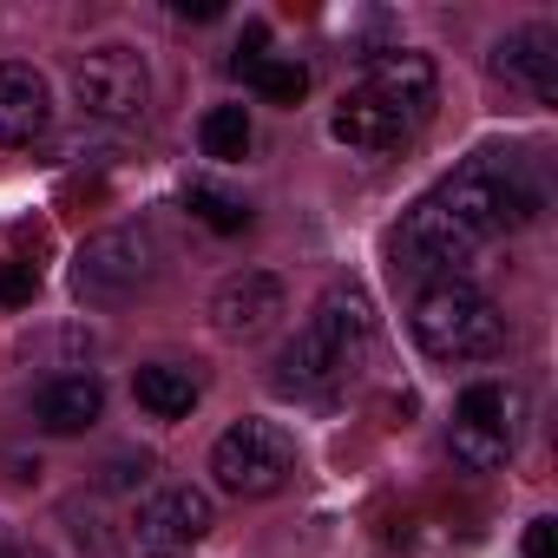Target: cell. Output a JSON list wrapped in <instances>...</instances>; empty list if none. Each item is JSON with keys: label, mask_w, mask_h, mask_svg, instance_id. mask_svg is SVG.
Returning a JSON list of instances; mask_svg holds the SVG:
<instances>
[{"label": "cell", "mask_w": 558, "mask_h": 558, "mask_svg": "<svg viewBox=\"0 0 558 558\" xmlns=\"http://www.w3.org/2000/svg\"><path fill=\"white\" fill-rule=\"evenodd\" d=\"M538 210L532 178L506 158V151H480L466 158L453 178H440L395 230V269L414 276V283H460V269L506 236L512 223H525Z\"/></svg>", "instance_id": "obj_1"}, {"label": "cell", "mask_w": 558, "mask_h": 558, "mask_svg": "<svg viewBox=\"0 0 558 558\" xmlns=\"http://www.w3.org/2000/svg\"><path fill=\"white\" fill-rule=\"evenodd\" d=\"M368 342H375L368 303L355 290H336L283 342V355H276V388H283V395H329V388H342L368 362Z\"/></svg>", "instance_id": "obj_2"}, {"label": "cell", "mask_w": 558, "mask_h": 558, "mask_svg": "<svg viewBox=\"0 0 558 558\" xmlns=\"http://www.w3.org/2000/svg\"><path fill=\"white\" fill-rule=\"evenodd\" d=\"M408 329H414V349L427 362H486L506 349V316L473 283H427L414 296Z\"/></svg>", "instance_id": "obj_3"}, {"label": "cell", "mask_w": 558, "mask_h": 558, "mask_svg": "<svg viewBox=\"0 0 558 558\" xmlns=\"http://www.w3.org/2000/svg\"><path fill=\"white\" fill-rule=\"evenodd\" d=\"M519 434H525V388H512V381H473L460 395V408H453L447 453L466 473H499L512 460Z\"/></svg>", "instance_id": "obj_4"}, {"label": "cell", "mask_w": 558, "mask_h": 558, "mask_svg": "<svg viewBox=\"0 0 558 558\" xmlns=\"http://www.w3.org/2000/svg\"><path fill=\"white\" fill-rule=\"evenodd\" d=\"M158 236L145 223H119V230H99L80 243L73 256V296L80 303H125L138 296L151 276H158Z\"/></svg>", "instance_id": "obj_5"}, {"label": "cell", "mask_w": 558, "mask_h": 558, "mask_svg": "<svg viewBox=\"0 0 558 558\" xmlns=\"http://www.w3.org/2000/svg\"><path fill=\"white\" fill-rule=\"evenodd\" d=\"M210 473H217V486L230 499H269L276 486L296 473V440H290V427H276V421H236V427L217 434Z\"/></svg>", "instance_id": "obj_6"}, {"label": "cell", "mask_w": 558, "mask_h": 558, "mask_svg": "<svg viewBox=\"0 0 558 558\" xmlns=\"http://www.w3.org/2000/svg\"><path fill=\"white\" fill-rule=\"evenodd\" d=\"M66 86H73V106L86 119H138L145 99H151L145 60L132 47H93V53H80L73 73H66Z\"/></svg>", "instance_id": "obj_7"}, {"label": "cell", "mask_w": 558, "mask_h": 558, "mask_svg": "<svg viewBox=\"0 0 558 558\" xmlns=\"http://www.w3.org/2000/svg\"><path fill=\"white\" fill-rule=\"evenodd\" d=\"M210 525H217V512H210V499H204L197 486H165V493H151V499L138 506V519H132V551H138V558H191V551L210 538Z\"/></svg>", "instance_id": "obj_8"}, {"label": "cell", "mask_w": 558, "mask_h": 558, "mask_svg": "<svg viewBox=\"0 0 558 558\" xmlns=\"http://www.w3.org/2000/svg\"><path fill=\"white\" fill-rule=\"evenodd\" d=\"M362 99H375V106H388L408 132H421L427 125V112H434V99H440V73H434V60L427 53H375L368 66H362V86H355Z\"/></svg>", "instance_id": "obj_9"}, {"label": "cell", "mask_w": 558, "mask_h": 558, "mask_svg": "<svg viewBox=\"0 0 558 558\" xmlns=\"http://www.w3.org/2000/svg\"><path fill=\"white\" fill-rule=\"evenodd\" d=\"M283 310H290L283 276H269V269H243V276H230V283L210 296V329H217L223 342H250V336H263Z\"/></svg>", "instance_id": "obj_10"}, {"label": "cell", "mask_w": 558, "mask_h": 558, "mask_svg": "<svg viewBox=\"0 0 558 558\" xmlns=\"http://www.w3.org/2000/svg\"><path fill=\"white\" fill-rule=\"evenodd\" d=\"M493 73H499L506 86L532 93L538 106H551V99H558V34H551V27H525V34L499 40V47H493Z\"/></svg>", "instance_id": "obj_11"}, {"label": "cell", "mask_w": 558, "mask_h": 558, "mask_svg": "<svg viewBox=\"0 0 558 558\" xmlns=\"http://www.w3.org/2000/svg\"><path fill=\"white\" fill-rule=\"evenodd\" d=\"M53 119V99H47V80L21 60H0V145H27L40 138Z\"/></svg>", "instance_id": "obj_12"}, {"label": "cell", "mask_w": 558, "mask_h": 558, "mask_svg": "<svg viewBox=\"0 0 558 558\" xmlns=\"http://www.w3.org/2000/svg\"><path fill=\"white\" fill-rule=\"evenodd\" d=\"M329 132H336V145L368 151V158H388V151H401V145L414 138L388 106H375V99H362V93H342V106H336Z\"/></svg>", "instance_id": "obj_13"}, {"label": "cell", "mask_w": 558, "mask_h": 558, "mask_svg": "<svg viewBox=\"0 0 558 558\" xmlns=\"http://www.w3.org/2000/svg\"><path fill=\"white\" fill-rule=\"evenodd\" d=\"M99 414H106L99 375H60V381H47V388L34 395V421H40L47 434H86Z\"/></svg>", "instance_id": "obj_14"}, {"label": "cell", "mask_w": 558, "mask_h": 558, "mask_svg": "<svg viewBox=\"0 0 558 558\" xmlns=\"http://www.w3.org/2000/svg\"><path fill=\"white\" fill-rule=\"evenodd\" d=\"M132 395H138L145 414H158V421H184V414L197 408V375H191V368H171V362H151V368L132 375Z\"/></svg>", "instance_id": "obj_15"}, {"label": "cell", "mask_w": 558, "mask_h": 558, "mask_svg": "<svg viewBox=\"0 0 558 558\" xmlns=\"http://www.w3.org/2000/svg\"><path fill=\"white\" fill-rule=\"evenodd\" d=\"M236 73H243L269 106H303V93H310V66H303V60H269V53H256V60H236Z\"/></svg>", "instance_id": "obj_16"}, {"label": "cell", "mask_w": 558, "mask_h": 558, "mask_svg": "<svg viewBox=\"0 0 558 558\" xmlns=\"http://www.w3.org/2000/svg\"><path fill=\"white\" fill-rule=\"evenodd\" d=\"M197 145H204V158L236 165V158L250 151V112H243V106H210L204 125H197Z\"/></svg>", "instance_id": "obj_17"}, {"label": "cell", "mask_w": 558, "mask_h": 558, "mask_svg": "<svg viewBox=\"0 0 558 558\" xmlns=\"http://www.w3.org/2000/svg\"><path fill=\"white\" fill-rule=\"evenodd\" d=\"M184 210H191L197 223L223 230V236L250 223V204H243V197H230V191H217V184H204V178H197V184H184Z\"/></svg>", "instance_id": "obj_18"}, {"label": "cell", "mask_w": 558, "mask_h": 558, "mask_svg": "<svg viewBox=\"0 0 558 558\" xmlns=\"http://www.w3.org/2000/svg\"><path fill=\"white\" fill-rule=\"evenodd\" d=\"M34 290H40V276H34L27 263H8V269H0V303H8V310H27Z\"/></svg>", "instance_id": "obj_19"}, {"label": "cell", "mask_w": 558, "mask_h": 558, "mask_svg": "<svg viewBox=\"0 0 558 558\" xmlns=\"http://www.w3.org/2000/svg\"><path fill=\"white\" fill-rule=\"evenodd\" d=\"M525 558H558V519H532L525 525Z\"/></svg>", "instance_id": "obj_20"}, {"label": "cell", "mask_w": 558, "mask_h": 558, "mask_svg": "<svg viewBox=\"0 0 558 558\" xmlns=\"http://www.w3.org/2000/svg\"><path fill=\"white\" fill-rule=\"evenodd\" d=\"M178 14H184V21H217L223 8H217V0H178Z\"/></svg>", "instance_id": "obj_21"}]
</instances>
